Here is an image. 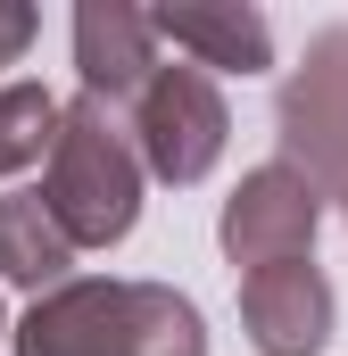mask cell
Instances as JSON below:
<instances>
[{
	"label": "cell",
	"mask_w": 348,
	"mask_h": 356,
	"mask_svg": "<svg viewBox=\"0 0 348 356\" xmlns=\"http://www.w3.org/2000/svg\"><path fill=\"white\" fill-rule=\"evenodd\" d=\"M8 356H207V315L174 282L75 273L8 323Z\"/></svg>",
	"instance_id": "obj_1"
},
{
	"label": "cell",
	"mask_w": 348,
	"mask_h": 356,
	"mask_svg": "<svg viewBox=\"0 0 348 356\" xmlns=\"http://www.w3.org/2000/svg\"><path fill=\"white\" fill-rule=\"evenodd\" d=\"M141 182H150V166L133 149V124L108 99L75 91L67 116H58V149L42 166V199L67 224V241L75 249H116L141 224Z\"/></svg>",
	"instance_id": "obj_2"
},
{
	"label": "cell",
	"mask_w": 348,
	"mask_h": 356,
	"mask_svg": "<svg viewBox=\"0 0 348 356\" xmlns=\"http://www.w3.org/2000/svg\"><path fill=\"white\" fill-rule=\"evenodd\" d=\"M274 133H282V166H299L332 199L348 191V25H324L307 58L282 75Z\"/></svg>",
	"instance_id": "obj_3"
},
{
	"label": "cell",
	"mask_w": 348,
	"mask_h": 356,
	"mask_svg": "<svg viewBox=\"0 0 348 356\" xmlns=\"http://www.w3.org/2000/svg\"><path fill=\"white\" fill-rule=\"evenodd\" d=\"M324 207H332V191H315L299 166L265 158V166H249V175L232 182V199H224V216H216V249H224L232 273L299 266V257H315Z\"/></svg>",
	"instance_id": "obj_4"
},
{
	"label": "cell",
	"mask_w": 348,
	"mask_h": 356,
	"mask_svg": "<svg viewBox=\"0 0 348 356\" xmlns=\"http://www.w3.org/2000/svg\"><path fill=\"white\" fill-rule=\"evenodd\" d=\"M224 141H232V108H224V91L207 67H158V83L133 99V149H141V166L174 191H191V182L216 175V158H224Z\"/></svg>",
	"instance_id": "obj_5"
},
{
	"label": "cell",
	"mask_w": 348,
	"mask_h": 356,
	"mask_svg": "<svg viewBox=\"0 0 348 356\" xmlns=\"http://www.w3.org/2000/svg\"><path fill=\"white\" fill-rule=\"evenodd\" d=\"M332 282L315 257L299 266H265V273H241V332L258 356H324L332 348Z\"/></svg>",
	"instance_id": "obj_6"
},
{
	"label": "cell",
	"mask_w": 348,
	"mask_h": 356,
	"mask_svg": "<svg viewBox=\"0 0 348 356\" xmlns=\"http://www.w3.org/2000/svg\"><path fill=\"white\" fill-rule=\"evenodd\" d=\"M75 67H84L91 99L133 108L141 91L158 83V67H166L150 8H133V0H84V8H75Z\"/></svg>",
	"instance_id": "obj_7"
},
{
	"label": "cell",
	"mask_w": 348,
	"mask_h": 356,
	"mask_svg": "<svg viewBox=\"0 0 348 356\" xmlns=\"http://www.w3.org/2000/svg\"><path fill=\"white\" fill-rule=\"evenodd\" d=\"M150 25L207 75H265L274 67V25L249 0H174V8H150Z\"/></svg>",
	"instance_id": "obj_8"
},
{
	"label": "cell",
	"mask_w": 348,
	"mask_h": 356,
	"mask_svg": "<svg viewBox=\"0 0 348 356\" xmlns=\"http://www.w3.org/2000/svg\"><path fill=\"white\" fill-rule=\"evenodd\" d=\"M75 257H84V249L67 241V224L50 216L42 191H8V199H0V282L50 298V290L75 282Z\"/></svg>",
	"instance_id": "obj_9"
},
{
	"label": "cell",
	"mask_w": 348,
	"mask_h": 356,
	"mask_svg": "<svg viewBox=\"0 0 348 356\" xmlns=\"http://www.w3.org/2000/svg\"><path fill=\"white\" fill-rule=\"evenodd\" d=\"M58 116H67V99L50 83H0V182L25 175V166H50V149H58Z\"/></svg>",
	"instance_id": "obj_10"
},
{
	"label": "cell",
	"mask_w": 348,
	"mask_h": 356,
	"mask_svg": "<svg viewBox=\"0 0 348 356\" xmlns=\"http://www.w3.org/2000/svg\"><path fill=\"white\" fill-rule=\"evenodd\" d=\"M33 25H42V17H33L25 0H0V67H17V58H25V42H33Z\"/></svg>",
	"instance_id": "obj_11"
},
{
	"label": "cell",
	"mask_w": 348,
	"mask_h": 356,
	"mask_svg": "<svg viewBox=\"0 0 348 356\" xmlns=\"http://www.w3.org/2000/svg\"><path fill=\"white\" fill-rule=\"evenodd\" d=\"M340 224H348V191H340Z\"/></svg>",
	"instance_id": "obj_12"
},
{
	"label": "cell",
	"mask_w": 348,
	"mask_h": 356,
	"mask_svg": "<svg viewBox=\"0 0 348 356\" xmlns=\"http://www.w3.org/2000/svg\"><path fill=\"white\" fill-rule=\"evenodd\" d=\"M0 340H8V323H0Z\"/></svg>",
	"instance_id": "obj_13"
}]
</instances>
